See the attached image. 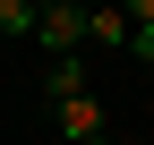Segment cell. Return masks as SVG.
I'll list each match as a JSON object with an SVG mask.
<instances>
[{
    "instance_id": "obj_5",
    "label": "cell",
    "mask_w": 154,
    "mask_h": 145,
    "mask_svg": "<svg viewBox=\"0 0 154 145\" xmlns=\"http://www.w3.org/2000/svg\"><path fill=\"white\" fill-rule=\"evenodd\" d=\"M120 9H128V26H137V34L154 26V0H120Z\"/></svg>"
},
{
    "instance_id": "obj_6",
    "label": "cell",
    "mask_w": 154,
    "mask_h": 145,
    "mask_svg": "<svg viewBox=\"0 0 154 145\" xmlns=\"http://www.w3.org/2000/svg\"><path fill=\"white\" fill-rule=\"evenodd\" d=\"M128 51H137V60H154V26H146V34H137V43H128Z\"/></svg>"
},
{
    "instance_id": "obj_4",
    "label": "cell",
    "mask_w": 154,
    "mask_h": 145,
    "mask_svg": "<svg viewBox=\"0 0 154 145\" xmlns=\"http://www.w3.org/2000/svg\"><path fill=\"white\" fill-rule=\"evenodd\" d=\"M77 85H86V68H77V60H51V77H43V94H77Z\"/></svg>"
},
{
    "instance_id": "obj_1",
    "label": "cell",
    "mask_w": 154,
    "mask_h": 145,
    "mask_svg": "<svg viewBox=\"0 0 154 145\" xmlns=\"http://www.w3.org/2000/svg\"><path fill=\"white\" fill-rule=\"evenodd\" d=\"M34 43L51 51V60H77V51L94 43V9H77V0H60V9H43V34Z\"/></svg>"
},
{
    "instance_id": "obj_3",
    "label": "cell",
    "mask_w": 154,
    "mask_h": 145,
    "mask_svg": "<svg viewBox=\"0 0 154 145\" xmlns=\"http://www.w3.org/2000/svg\"><path fill=\"white\" fill-rule=\"evenodd\" d=\"M0 34H43V9L34 0H0Z\"/></svg>"
},
{
    "instance_id": "obj_2",
    "label": "cell",
    "mask_w": 154,
    "mask_h": 145,
    "mask_svg": "<svg viewBox=\"0 0 154 145\" xmlns=\"http://www.w3.org/2000/svg\"><path fill=\"white\" fill-rule=\"evenodd\" d=\"M51 120H60V137H69V145H111V137H103V94H94V85L51 94Z\"/></svg>"
}]
</instances>
